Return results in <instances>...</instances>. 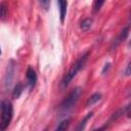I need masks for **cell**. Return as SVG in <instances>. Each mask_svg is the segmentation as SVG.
Listing matches in <instances>:
<instances>
[{
	"label": "cell",
	"instance_id": "cell-1",
	"mask_svg": "<svg viewBox=\"0 0 131 131\" xmlns=\"http://www.w3.org/2000/svg\"><path fill=\"white\" fill-rule=\"evenodd\" d=\"M89 54H90V51H86L84 54H82V55L75 61V63L70 68V70L66 73V75L63 76V78H62V80H61V83H60L62 88L68 87L69 84L73 81V79L78 75V73L84 68L85 63H86L87 60H88Z\"/></svg>",
	"mask_w": 131,
	"mask_h": 131
},
{
	"label": "cell",
	"instance_id": "cell-2",
	"mask_svg": "<svg viewBox=\"0 0 131 131\" xmlns=\"http://www.w3.org/2000/svg\"><path fill=\"white\" fill-rule=\"evenodd\" d=\"M82 94V88L81 87H76L74 88L69 94L68 96L61 101V103L59 104V108H58V113L60 116H64L67 114H69L77 104L80 96Z\"/></svg>",
	"mask_w": 131,
	"mask_h": 131
},
{
	"label": "cell",
	"instance_id": "cell-3",
	"mask_svg": "<svg viewBox=\"0 0 131 131\" xmlns=\"http://www.w3.org/2000/svg\"><path fill=\"white\" fill-rule=\"evenodd\" d=\"M12 117H13L12 103L8 99H3L1 101V123H0L1 130H6V128L9 126L12 120Z\"/></svg>",
	"mask_w": 131,
	"mask_h": 131
},
{
	"label": "cell",
	"instance_id": "cell-4",
	"mask_svg": "<svg viewBox=\"0 0 131 131\" xmlns=\"http://www.w3.org/2000/svg\"><path fill=\"white\" fill-rule=\"evenodd\" d=\"M14 73H15V63L13 60H10L9 63L7 64V69H6V73L4 76V88L5 90H8L12 84V80L14 77Z\"/></svg>",
	"mask_w": 131,
	"mask_h": 131
},
{
	"label": "cell",
	"instance_id": "cell-5",
	"mask_svg": "<svg viewBox=\"0 0 131 131\" xmlns=\"http://www.w3.org/2000/svg\"><path fill=\"white\" fill-rule=\"evenodd\" d=\"M129 31H130V26H127L125 28H123V30L119 33V35L116 37V39L112 42V45H111V49H114V48H117L124 40H126L128 34H129Z\"/></svg>",
	"mask_w": 131,
	"mask_h": 131
},
{
	"label": "cell",
	"instance_id": "cell-6",
	"mask_svg": "<svg viewBox=\"0 0 131 131\" xmlns=\"http://www.w3.org/2000/svg\"><path fill=\"white\" fill-rule=\"evenodd\" d=\"M27 83H28V86H29V89L30 90H33L36 83H37V74L35 72V70L32 68V67H29L28 70H27Z\"/></svg>",
	"mask_w": 131,
	"mask_h": 131
},
{
	"label": "cell",
	"instance_id": "cell-7",
	"mask_svg": "<svg viewBox=\"0 0 131 131\" xmlns=\"http://www.w3.org/2000/svg\"><path fill=\"white\" fill-rule=\"evenodd\" d=\"M58 7H59V17H60V23L63 24L66 15H67V7H68V2L67 0H57Z\"/></svg>",
	"mask_w": 131,
	"mask_h": 131
},
{
	"label": "cell",
	"instance_id": "cell-8",
	"mask_svg": "<svg viewBox=\"0 0 131 131\" xmlns=\"http://www.w3.org/2000/svg\"><path fill=\"white\" fill-rule=\"evenodd\" d=\"M100 99H101V93H99V92L93 93V94L87 99V101H86V107H90V106L94 105V104H95L96 102H98Z\"/></svg>",
	"mask_w": 131,
	"mask_h": 131
},
{
	"label": "cell",
	"instance_id": "cell-9",
	"mask_svg": "<svg viewBox=\"0 0 131 131\" xmlns=\"http://www.w3.org/2000/svg\"><path fill=\"white\" fill-rule=\"evenodd\" d=\"M23 90H24L23 84H21V83H17V84L14 86L13 90H12V93H11L12 98H13V99H17V98L20 96V94L23 93Z\"/></svg>",
	"mask_w": 131,
	"mask_h": 131
},
{
	"label": "cell",
	"instance_id": "cell-10",
	"mask_svg": "<svg viewBox=\"0 0 131 131\" xmlns=\"http://www.w3.org/2000/svg\"><path fill=\"white\" fill-rule=\"evenodd\" d=\"M92 116H93V112L88 113V114H87V115L80 121V123H79V125H78V127H77V130H83V129H85L87 122L92 118Z\"/></svg>",
	"mask_w": 131,
	"mask_h": 131
},
{
	"label": "cell",
	"instance_id": "cell-11",
	"mask_svg": "<svg viewBox=\"0 0 131 131\" xmlns=\"http://www.w3.org/2000/svg\"><path fill=\"white\" fill-rule=\"evenodd\" d=\"M92 23H93L92 18H85L84 20L81 21V25H80L81 30L84 31V32H87V31L90 30V28L92 27Z\"/></svg>",
	"mask_w": 131,
	"mask_h": 131
},
{
	"label": "cell",
	"instance_id": "cell-12",
	"mask_svg": "<svg viewBox=\"0 0 131 131\" xmlns=\"http://www.w3.org/2000/svg\"><path fill=\"white\" fill-rule=\"evenodd\" d=\"M69 126H70V119H64L57 125L56 130H67Z\"/></svg>",
	"mask_w": 131,
	"mask_h": 131
},
{
	"label": "cell",
	"instance_id": "cell-13",
	"mask_svg": "<svg viewBox=\"0 0 131 131\" xmlns=\"http://www.w3.org/2000/svg\"><path fill=\"white\" fill-rule=\"evenodd\" d=\"M7 4L5 1H2L1 4H0V13H1V18L4 19L7 15Z\"/></svg>",
	"mask_w": 131,
	"mask_h": 131
},
{
	"label": "cell",
	"instance_id": "cell-14",
	"mask_svg": "<svg viewBox=\"0 0 131 131\" xmlns=\"http://www.w3.org/2000/svg\"><path fill=\"white\" fill-rule=\"evenodd\" d=\"M104 2H105V0H95V1H94V5H93L94 11L97 12V11L102 7V5L104 4Z\"/></svg>",
	"mask_w": 131,
	"mask_h": 131
},
{
	"label": "cell",
	"instance_id": "cell-15",
	"mask_svg": "<svg viewBox=\"0 0 131 131\" xmlns=\"http://www.w3.org/2000/svg\"><path fill=\"white\" fill-rule=\"evenodd\" d=\"M39 1V3H40V5L45 9V10H47L48 8H49V5H50V0H38Z\"/></svg>",
	"mask_w": 131,
	"mask_h": 131
},
{
	"label": "cell",
	"instance_id": "cell-16",
	"mask_svg": "<svg viewBox=\"0 0 131 131\" xmlns=\"http://www.w3.org/2000/svg\"><path fill=\"white\" fill-rule=\"evenodd\" d=\"M124 75H125V76H127V77L131 75V61H129V62H128V64L126 66L125 71H124Z\"/></svg>",
	"mask_w": 131,
	"mask_h": 131
},
{
	"label": "cell",
	"instance_id": "cell-17",
	"mask_svg": "<svg viewBox=\"0 0 131 131\" xmlns=\"http://www.w3.org/2000/svg\"><path fill=\"white\" fill-rule=\"evenodd\" d=\"M110 68H111V62L105 63V64H104V68H103V70H102V74H105V71H106V73H107V71H108Z\"/></svg>",
	"mask_w": 131,
	"mask_h": 131
},
{
	"label": "cell",
	"instance_id": "cell-18",
	"mask_svg": "<svg viewBox=\"0 0 131 131\" xmlns=\"http://www.w3.org/2000/svg\"><path fill=\"white\" fill-rule=\"evenodd\" d=\"M128 46H129V47H131V40L129 41V43H128Z\"/></svg>",
	"mask_w": 131,
	"mask_h": 131
},
{
	"label": "cell",
	"instance_id": "cell-19",
	"mask_svg": "<svg viewBox=\"0 0 131 131\" xmlns=\"http://www.w3.org/2000/svg\"><path fill=\"white\" fill-rule=\"evenodd\" d=\"M130 20H131V16H130Z\"/></svg>",
	"mask_w": 131,
	"mask_h": 131
}]
</instances>
